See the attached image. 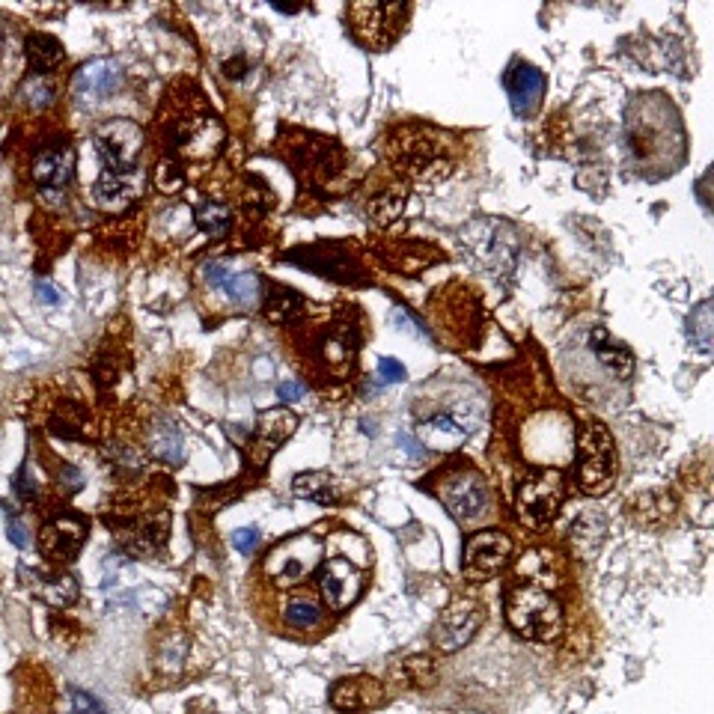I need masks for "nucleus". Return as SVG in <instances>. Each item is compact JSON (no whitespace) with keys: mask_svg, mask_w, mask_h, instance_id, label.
Instances as JSON below:
<instances>
[{"mask_svg":"<svg viewBox=\"0 0 714 714\" xmlns=\"http://www.w3.org/2000/svg\"><path fill=\"white\" fill-rule=\"evenodd\" d=\"M396 447H399V450H405V456H408V459H414V462H420V459L426 456L423 444H420L414 435H408V432H399V435H396Z\"/></svg>","mask_w":714,"mask_h":714,"instance_id":"37","label":"nucleus"},{"mask_svg":"<svg viewBox=\"0 0 714 714\" xmlns=\"http://www.w3.org/2000/svg\"><path fill=\"white\" fill-rule=\"evenodd\" d=\"M21 581H27L33 587V593L57 607H66L78 598V581L72 575L45 578V575H36V569H21Z\"/></svg>","mask_w":714,"mask_h":714,"instance_id":"21","label":"nucleus"},{"mask_svg":"<svg viewBox=\"0 0 714 714\" xmlns=\"http://www.w3.org/2000/svg\"><path fill=\"white\" fill-rule=\"evenodd\" d=\"M265 310H268L274 319H286V322H289V319H295V316L304 310V301H301V295L274 286V289H271V298L265 301Z\"/></svg>","mask_w":714,"mask_h":714,"instance_id":"30","label":"nucleus"},{"mask_svg":"<svg viewBox=\"0 0 714 714\" xmlns=\"http://www.w3.org/2000/svg\"><path fill=\"white\" fill-rule=\"evenodd\" d=\"M24 54H27L30 72L36 75H48L54 66L63 63V45L48 33H30L24 39Z\"/></svg>","mask_w":714,"mask_h":714,"instance_id":"23","label":"nucleus"},{"mask_svg":"<svg viewBox=\"0 0 714 714\" xmlns=\"http://www.w3.org/2000/svg\"><path fill=\"white\" fill-rule=\"evenodd\" d=\"M506 93L515 117H533L545 96V75L530 63H515L506 75Z\"/></svg>","mask_w":714,"mask_h":714,"instance_id":"16","label":"nucleus"},{"mask_svg":"<svg viewBox=\"0 0 714 714\" xmlns=\"http://www.w3.org/2000/svg\"><path fill=\"white\" fill-rule=\"evenodd\" d=\"M331 703L343 714H357L366 712V709H375V706L381 703V685H378L372 676L343 679V682L334 688Z\"/></svg>","mask_w":714,"mask_h":714,"instance_id":"18","label":"nucleus"},{"mask_svg":"<svg viewBox=\"0 0 714 714\" xmlns=\"http://www.w3.org/2000/svg\"><path fill=\"white\" fill-rule=\"evenodd\" d=\"M393 322H396L399 328H408V331H414L417 337H426V331H423V325H420L417 319H411V316H408L405 310H396V313H393Z\"/></svg>","mask_w":714,"mask_h":714,"instance_id":"42","label":"nucleus"},{"mask_svg":"<svg viewBox=\"0 0 714 714\" xmlns=\"http://www.w3.org/2000/svg\"><path fill=\"white\" fill-rule=\"evenodd\" d=\"M563 503V476L557 471H539L527 476L518 488V515L527 527L542 530Z\"/></svg>","mask_w":714,"mask_h":714,"instance_id":"5","label":"nucleus"},{"mask_svg":"<svg viewBox=\"0 0 714 714\" xmlns=\"http://www.w3.org/2000/svg\"><path fill=\"white\" fill-rule=\"evenodd\" d=\"M283 622L292 628V631H319L325 625V607L313 598V595H292L286 604H283Z\"/></svg>","mask_w":714,"mask_h":714,"instance_id":"22","label":"nucleus"},{"mask_svg":"<svg viewBox=\"0 0 714 714\" xmlns=\"http://www.w3.org/2000/svg\"><path fill=\"white\" fill-rule=\"evenodd\" d=\"M259 539H262V536H259L256 527H241L236 536H233V545H236L241 554H250V551L259 545Z\"/></svg>","mask_w":714,"mask_h":714,"instance_id":"38","label":"nucleus"},{"mask_svg":"<svg viewBox=\"0 0 714 714\" xmlns=\"http://www.w3.org/2000/svg\"><path fill=\"white\" fill-rule=\"evenodd\" d=\"M405 170L423 182H441L450 173V161L432 140L405 143Z\"/></svg>","mask_w":714,"mask_h":714,"instance_id":"19","label":"nucleus"},{"mask_svg":"<svg viewBox=\"0 0 714 714\" xmlns=\"http://www.w3.org/2000/svg\"><path fill=\"white\" fill-rule=\"evenodd\" d=\"M402 194H384L378 203H375V209H372V215H375V221H381V224H390V221H396L399 218V212H402Z\"/></svg>","mask_w":714,"mask_h":714,"instance_id":"32","label":"nucleus"},{"mask_svg":"<svg viewBox=\"0 0 714 714\" xmlns=\"http://www.w3.org/2000/svg\"><path fill=\"white\" fill-rule=\"evenodd\" d=\"M578 479L587 494H604L613 485V441L601 423H593L581 435V459H578Z\"/></svg>","mask_w":714,"mask_h":714,"instance_id":"6","label":"nucleus"},{"mask_svg":"<svg viewBox=\"0 0 714 714\" xmlns=\"http://www.w3.org/2000/svg\"><path fill=\"white\" fill-rule=\"evenodd\" d=\"M54 96H57V87H54V81H51L48 75L30 72V75L21 81V87H18V99H21V105L30 108V111H48V108L54 105Z\"/></svg>","mask_w":714,"mask_h":714,"instance_id":"27","label":"nucleus"},{"mask_svg":"<svg viewBox=\"0 0 714 714\" xmlns=\"http://www.w3.org/2000/svg\"><path fill=\"white\" fill-rule=\"evenodd\" d=\"M712 331V304L703 301V304L688 316V343H691V349H697V355L700 357L712 355Z\"/></svg>","mask_w":714,"mask_h":714,"instance_id":"28","label":"nucleus"},{"mask_svg":"<svg viewBox=\"0 0 714 714\" xmlns=\"http://www.w3.org/2000/svg\"><path fill=\"white\" fill-rule=\"evenodd\" d=\"M506 616H509V625L521 637L539 640V643L554 640L563 628V610H560L557 598L545 590H536V587L512 590L509 601H506Z\"/></svg>","mask_w":714,"mask_h":714,"instance_id":"2","label":"nucleus"},{"mask_svg":"<svg viewBox=\"0 0 714 714\" xmlns=\"http://www.w3.org/2000/svg\"><path fill=\"white\" fill-rule=\"evenodd\" d=\"M512 557V539L500 530H479L465 545V575L471 581L494 578Z\"/></svg>","mask_w":714,"mask_h":714,"instance_id":"8","label":"nucleus"},{"mask_svg":"<svg viewBox=\"0 0 714 714\" xmlns=\"http://www.w3.org/2000/svg\"><path fill=\"white\" fill-rule=\"evenodd\" d=\"M36 292H39V298H42V301H48V304H60V295L51 289V283H39V286H36Z\"/></svg>","mask_w":714,"mask_h":714,"instance_id":"43","label":"nucleus"},{"mask_svg":"<svg viewBox=\"0 0 714 714\" xmlns=\"http://www.w3.org/2000/svg\"><path fill=\"white\" fill-rule=\"evenodd\" d=\"M378 375H381V381L396 384V381L405 378V366H402L399 360H393V357H381V360H378Z\"/></svg>","mask_w":714,"mask_h":714,"instance_id":"36","label":"nucleus"},{"mask_svg":"<svg viewBox=\"0 0 714 714\" xmlns=\"http://www.w3.org/2000/svg\"><path fill=\"white\" fill-rule=\"evenodd\" d=\"M3 512H9V506H3ZM6 536H9V542H12L15 548H27V545H30V533H27V527H24V521H18V518H12V512H9V524H6Z\"/></svg>","mask_w":714,"mask_h":714,"instance_id":"34","label":"nucleus"},{"mask_svg":"<svg viewBox=\"0 0 714 714\" xmlns=\"http://www.w3.org/2000/svg\"><path fill=\"white\" fill-rule=\"evenodd\" d=\"M298 426V417L289 411V408H271L259 417V426L253 432V441L247 447V456L256 468H265L268 459L292 438Z\"/></svg>","mask_w":714,"mask_h":714,"instance_id":"14","label":"nucleus"},{"mask_svg":"<svg viewBox=\"0 0 714 714\" xmlns=\"http://www.w3.org/2000/svg\"><path fill=\"white\" fill-rule=\"evenodd\" d=\"M441 500L450 515L462 524H474L488 512V485L479 474H459L444 482Z\"/></svg>","mask_w":714,"mask_h":714,"instance_id":"12","label":"nucleus"},{"mask_svg":"<svg viewBox=\"0 0 714 714\" xmlns=\"http://www.w3.org/2000/svg\"><path fill=\"white\" fill-rule=\"evenodd\" d=\"M462 247L482 271H491L497 277L509 274L518 262V233L497 218H476L459 230Z\"/></svg>","mask_w":714,"mask_h":714,"instance_id":"1","label":"nucleus"},{"mask_svg":"<svg viewBox=\"0 0 714 714\" xmlns=\"http://www.w3.org/2000/svg\"><path fill=\"white\" fill-rule=\"evenodd\" d=\"M149 450L158 456V459H164V462H170V465H179L182 462V435H179V429L170 423V420H158L155 426H152V432H149Z\"/></svg>","mask_w":714,"mask_h":714,"instance_id":"26","label":"nucleus"},{"mask_svg":"<svg viewBox=\"0 0 714 714\" xmlns=\"http://www.w3.org/2000/svg\"><path fill=\"white\" fill-rule=\"evenodd\" d=\"M72 176H75V149L72 146H48L33 161V179L39 185V197L48 206L63 203Z\"/></svg>","mask_w":714,"mask_h":714,"instance_id":"7","label":"nucleus"},{"mask_svg":"<svg viewBox=\"0 0 714 714\" xmlns=\"http://www.w3.org/2000/svg\"><path fill=\"white\" fill-rule=\"evenodd\" d=\"M122 87V66L111 57L87 60L72 78V96L81 105H99Z\"/></svg>","mask_w":714,"mask_h":714,"instance_id":"11","label":"nucleus"},{"mask_svg":"<svg viewBox=\"0 0 714 714\" xmlns=\"http://www.w3.org/2000/svg\"><path fill=\"white\" fill-rule=\"evenodd\" d=\"M479 622H482L479 604L471 601V598H459V601H453V604L441 613V619H438L432 637H435L438 649H444V652H459V649H465V646L471 643V637L476 634Z\"/></svg>","mask_w":714,"mask_h":714,"instance_id":"13","label":"nucleus"},{"mask_svg":"<svg viewBox=\"0 0 714 714\" xmlns=\"http://www.w3.org/2000/svg\"><path fill=\"white\" fill-rule=\"evenodd\" d=\"M319 563H322V545L316 542V536L298 533V536L277 542L268 551L262 572L277 590H292V587L304 584L316 572Z\"/></svg>","mask_w":714,"mask_h":714,"instance_id":"3","label":"nucleus"},{"mask_svg":"<svg viewBox=\"0 0 714 714\" xmlns=\"http://www.w3.org/2000/svg\"><path fill=\"white\" fill-rule=\"evenodd\" d=\"M405 667H408V676H411V682H414L417 688L435 685V673H432V661H429V658L417 655V658H411Z\"/></svg>","mask_w":714,"mask_h":714,"instance_id":"33","label":"nucleus"},{"mask_svg":"<svg viewBox=\"0 0 714 714\" xmlns=\"http://www.w3.org/2000/svg\"><path fill=\"white\" fill-rule=\"evenodd\" d=\"M221 292L230 298V304H236L241 310H253L262 295V283L253 271H230Z\"/></svg>","mask_w":714,"mask_h":714,"instance_id":"25","label":"nucleus"},{"mask_svg":"<svg viewBox=\"0 0 714 714\" xmlns=\"http://www.w3.org/2000/svg\"><path fill=\"white\" fill-rule=\"evenodd\" d=\"M93 146L102 158V173H134L140 170L137 158L143 149V128L134 119H105L96 125Z\"/></svg>","mask_w":714,"mask_h":714,"instance_id":"4","label":"nucleus"},{"mask_svg":"<svg viewBox=\"0 0 714 714\" xmlns=\"http://www.w3.org/2000/svg\"><path fill=\"white\" fill-rule=\"evenodd\" d=\"M72 706L78 714H105L102 703L96 697H90L87 691H81V688H72Z\"/></svg>","mask_w":714,"mask_h":714,"instance_id":"35","label":"nucleus"},{"mask_svg":"<svg viewBox=\"0 0 714 714\" xmlns=\"http://www.w3.org/2000/svg\"><path fill=\"white\" fill-rule=\"evenodd\" d=\"M227 274H230V268H227L224 262H206V268H203V277H206V283H209L212 289H221L224 280H227Z\"/></svg>","mask_w":714,"mask_h":714,"instance_id":"39","label":"nucleus"},{"mask_svg":"<svg viewBox=\"0 0 714 714\" xmlns=\"http://www.w3.org/2000/svg\"><path fill=\"white\" fill-rule=\"evenodd\" d=\"M6 51H9V24L0 18V57H3Z\"/></svg>","mask_w":714,"mask_h":714,"instance_id":"44","label":"nucleus"},{"mask_svg":"<svg viewBox=\"0 0 714 714\" xmlns=\"http://www.w3.org/2000/svg\"><path fill=\"white\" fill-rule=\"evenodd\" d=\"M295 491L316 503H334V488L328 474H301L295 479Z\"/></svg>","mask_w":714,"mask_h":714,"instance_id":"31","label":"nucleus"},{"mask_svg":"<svg viewBox=\"0 0 714 714\" xmlns=\"http://www.w3.org/2000/svg\"><path fill=\"white\" fill-rule=\"evenodd\" d=\"M15 494H18L21 500L36 497V485H33V479H30V474H27V468L18 471V479H15Z\"/></svg>","mask_w":714,"mask_h":714,"instance_id":"41","label":"nucleus"},{"mask_svg":"<svg viewBox=\"0 0 714 714\" xmlns=\"http://www.w3.org/2000/svg\"><path fill=\"white\" fill-rule=\"evenodd\" d=\"M197 227L212 238H227L233 230V215L221 203H200L194 215Z\"/></svg>","mask_w":714,"mask_h":714,"instance_id":"29","label":"nucleus"},{"mask_svg":"<svg viewBox=\"0 0 714 714\" xmlns=\"http://www.w3.org/2000/svg\"><path fill=\"white\" fill-rule=\"evenodd\" d=\"M319 584H322V595H325L331 610H346V607H352L357 601L360 587H363V578H360V569L352 560L337 557V560H331L325 566Z\"/></svg>","mask_w":714,"mask_h":714,"instance_id":"17","label":"nucleus"},{"mask_svg":"<svg viewBox=\"0 0 714 714\" xmlns=\"http://www.w3.org/2000/svg\"><path fill=\"white\" fill-rule=\"evenodd\" d=\"M87 539V521L81 515H60L39 533V551L48 563L66 566L78 557L81 545Z\"/></svg>","mask_w":714,"mask_h":714,"instance_id":"10","label":"nucleus"},{"mask_svg":"<svg viewBox=\"0 0 714 714\" xmlns=\"http://www.w3.org/2000/svg\"><path fill=\"white\" fill-rule=\"evenodd\" d=\"M590 349H593L595 357H598V363H604L613 375H619V378L631 375L634 357H631V352H628L625 346H619L604 328H595L593 337H590Z\"/></svg>","mask_w":714,"mask_h":714,"instance_id":"24","label":"nucleus"},{"mask_svg":"<svg viewBox=\"0 0 714 714\" xmlns=\"http://www.w3.org/2000/svg\"><path fill=\"white\" fill-rule=\"evenodd\" d=\"M355 15L357 36L372 48V51H384L399 30L405 27L408 9L405 6H369V3H357L352 6Z\"/></svg>","mask_w":714,"mask_h":714,"instance_id":"9","label":"nucleus"},{"mask_svg":"<svg viewBox=\"0 0 714 714\" xmlns=\"http://www.w3.org/2000/svg\"><path fill=\"white\" fill-rule=\"evenodd\" d=\"M420 435H423V450H438V453H447L453 447H459L468 435L465 426H459V420H453L450 414H435L432 420H426L420 426Z\"/></svg>","mask_w":714,"mask_h":714,"instance_id":"20","label":"nucleus"},{"mask_svg":"<svg viewBox=\"0 0 714 714\" xmlns=\"http://www.w3.org/2000/svg\"><path fill=\"white\" fill-rule=\"evenodd\" d=\"M277 393H280L283 402H295V399H304V396H307V387L298 384V381H283V384L277 387Z\"/></svg>","mask_w":714,"mask_h":714,"instance_id":"40","label":"nucleus"},{"mask_svg":"<svg viewBox=\"0 0 714 714\" xmlns=\"http://www.w3.org/2000/svg\"><path fill=\"white\" fill-rule=\"evenodd\" d=\"M146 188V173L143 167L125 176L114 173H99V179L93 182L90 200L102 209V212H125Z\"/></svg>","mask_w":714,"mask_h":714,"instance_id":"15","label":"nucleus"}]
</instances>
